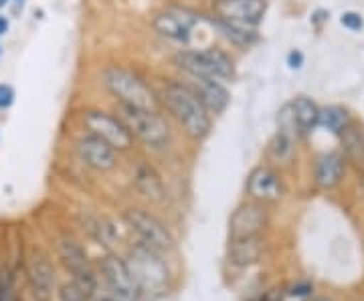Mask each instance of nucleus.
<instances>
[{
    "mask_svg": "<svg viewBox=\"0 0 364 301\" xmlns=\"http://www.w3.org/2000/svg\"><path fill=\"white\" fill-rule=\"evenodd\" d=\"M245 186H247L249 197L261 204L277 202L286 195V186H284L279 172L269 164H261L257 168H253Z\"/></svg>",
    "mask_w": 364,
    "mask_h": 301,
    "instance_id": "nucleus-11",
    "label": "nucleus"
},
{
    "mask_svg": "<svg viewBox=\"0 0 364 301\" xmlns=\"http://www.w3.org/2000/svg\"><path fill=\"white\" fill-rule=\"evenodd\" d=\"M126 265H128L140 293H160L168 288V267L162 261L158 251L140 243L134 249H130Z\"/></svg>",
    "mask_w": 364,
    "mask_h": 301,
    "instance_id": "nucleus-5",
    "label": "nucleus"
},
{
    "mask_svg": "<svg viewBox=\"0 0 364 301\" xmlns=\"http://www.w3.org/2000/svg\"><path fill=\"white\" fill-rule=\"evenodd\" d=\"M261 255H263L261 236L231 239V243H229V261L237 267H249V265L259 261Z\"/></svg>",
    "mask_w": 364,
    "mask_h": 301,
    "instance_id": "nucleus-22",
    "label": "nucleus"
},
{
    "mask_svg": "<svg viewBox=\"0 0 364 301\" xmlns=\"http://www.w3.org/2000/svg\"><path fill=\"white\" fill-rule=\"evenodd\" d=\"M14 102V89L9 83H0V109L11 107Z\"/></svg>",
    "mask_w": 364,
    "mask_h": 301,
    "instance_id": "nucleus-28",
    "label": "nucleus"
},
{
    "mask_svg": "<svg viewBox=\"0 0 364 301\" xmlns=\"http://www.w3.org/2000/svg\"><path fill=\"white\" fill-rule=\"evenodd\" d=\"M196 23H198V16L195 13L184 11V9H168L154 16L152 26L160 37L186 45L193 37V28Z\"/></svg>",
    "mask_w": 364,
    "mask_h": 301,
    "instance_id": "nucleus-13",
    "label": "nucleus"
},
{
    "mask_svg": "<svg viewBox=\"0 0 364 301\" xmlns=\"http://www.w3.org/2000/svg\"><path fill=\"white\" fill-rule=\"evenodd\" d=\"M81 121L85 130L102 138L112 148H116L117 152H128L134 146V136L119 116H112L104 109H85Z\"/></svg>",
    "mask_w": 364,
    "mask_h": 301,
    "instance_id": "nucleus-6",
    "label": "nucleus"
},
{
    "mask_svg": "<svg viewBox=\"0 0 364 301\" xmlns=\"http://www.w3.org/2000/svg\"><path fill=\"white\" fill-rule=\"evenodd\" d=\"M340 152L346 158L348 166L364 172V121L354 118L350 126L338 136Z\"/></svg>",
    "mask_w": 364,
    "mask_h": 301,
    "instance_id": "nucleus-20",
    "label": "nucleus"
},
{
    "mask_svg": "<svg viewBox=\"0 0 364 301\" xmlns=\"http://www.w3.org/2000/svg\"><path fill=\"white\" fill-rule=\"evenodd\" d=\"M269 9V0H213L210 11L215 18L233 25L257 28Z\"/></svg>",
    "mask_w": 364,
    "mask_h": 301,
    "instance_id": "nucleus-8",
    "label": "nucleus"
},
{
    "mask_svg": "<svg viewBox=\"0 0 364 301\" xmlns=\"http://www.w3.org/2000/svg\"><path fill=\"white\" fill-rule=\"evenodd\" d=\"M213 26L221 33L223 39H227L231 45L239 47V49H249L251 45H255L259 35H257V28H249V26L233 25V23H227L221 18H215L213 16Z\"/></svg>",
    "mask_w": 364,
    "mask_h": 301,
    "instance_id": "nucleus-24",
    "label": "nucleus"
},
{
    "mask_svg": "<svg viewBox=\"0 0 364 301\" xmlns=\"http://www.w3.org/2000/svg\"><path fill=\"white\" fill-rule=\"evenodd\" d=\"M200 102L205 104L210 116H221L231 104V92L227 89L225 81L219 79H191Z\"/></svg>",
    "mask_w": 364,
    "mask_h": 301,
    "instance_id": "nucleus-17",
    "label": "nucleus"
},
{
    "mask_svg": "<svg viewBox=\"0 0 364 301\" xmlns=\"http://www.w3.org/2000/svg\"><path fill=\"white\" fill-rule=\"evenodd\" d=\"M174 65L188 79H219L233 81L237 77V67L233 57L223 49H186L174 55Z\"/></svg>",
    "mask_w": 364,
    "mask_h": 301,
    "instance_id": "nucleus-3",
    "label": "nucleus"
},
{
    "mask_svg": "<svg viewBox=\"0 0 364 301\" xmlns=\"http://www.w3.org/2000/svg\"><path fill=\"white\" fill-rule=\"evenodd\" d=\"M126 223L142 241V245L158 253H168L174 249V236L166 229V224L156 219L152 212L144 209H128L124 214Z\"/></svg>",
    "mask_w": 364,
    "mask_h": 301,
    "instance_id": "nucleus-7",
    "label": "nucleus"
},
{
    "mask_svg": "<svg viewBox=\"0 0 364 301\" xmlns=\"http://www.w3.org/2000/svg\"><path fill=\"white\" fill-rule=\"evenodd\" d=\"M348 170V162L342 156L340 150H328L318 154L314 160L312 166V178L314 184L320 190H334L336 186L342 184L344 176Z\"/></svg>",
    "mask_w": 364,
    "mask_h": 301,
    "instance_id": "nucleus-15",
    "label": "nucleus"
},
{
    "mask_svg": "<svg viewBox=\"0 0 364 301\" xmlns=\"http://www.w3.org/2000/svg\"><path fill=\"white\" fill-rule=\"evenodd\" d=\"M102 87L109 93L117 104L140 107V109H158L160 97L156 92L134 71L119 65H107L100 73Z\"/></svg>",
    "mask_w": 364,
    "mask_h": 301,
    "instance_id": "nucleus-2",
    "label": "nucleus"
},
{
    "mask_svg": "<svg viewBox=\"0 0 364 301\" xmlns=\"http://www.w3.org/2000/svg\"><path fill=\"white\" fill-rule=\"evenodd\" d=\"M291 109H294V118H296V126H298L299 138H308L310 133L318 130L320 124V104L306 95L299 93L291 99Z\"/></svg>",
    "mask_w": 364,
    "mask_h": 301,
    "instance_id": "nucleus-21",
    "label": "nucleus"
},
{
    "mask_svg": "<svg viewBox=\"0 0 364 301\" xmlns=\"http://www.w3.org/2000/svg\"><path fill=\"white\" fill-rule=\"evenodd\" d=\"M306 301H330L328 297H310V300H306Z\"/></svg>",
    "mask_w": 364,
    "mask_h": 301,
    "instance_id": "nucleus-31",
    "label": "nucleus"
},
{
    "mask_svg": "<svg viewBox=\"0 0 364 301\" xmlns=\"http://www.w3.org/2000/svg\"><path fill=\"white\" fill-rule=\"evenodd\" d=\"M160 104L166 107L181 130L195 142L207 140L213 130V116L208 114L205 104L200 102L196 89L191 83L166 81L160 92Z\"/></svg>",
    "mask_w": 364,
    "mask_h": 301,
    "instance_id": "nucleus-1",
    "label": "nucleus"
},
{
    "mask_svg": "<svg viewBox=\"0 0 364 301\" xmlns=\"http://www.w3.org/2000/svg\"><path fill=\"white\" fill-rule=\"evenodd\" d=\"M117 116L128 126L132 136L152 150L168 148L172 142V130L166 118L158 109H140L117 104Z\"/></svg>",
    "mask_w": 364,
    "mask_h": 301,
    "instance_id": "nucleus-4",
    "label": "nucleus"
},
{
    "mask_svg": "<svg viewBox=\"0 0 364 301\" xmlns=\"http://www.w3.org/2000/svg\"><path fill=\"white\" fill-rule=\"evenodd\" d=\"M16 2H21V4H23V2H25V0H16Z\"/></svg>",
    "mask_w": 364,
    "mask_h": 301,
    "instance_id": "nucleus-34",
    "label": "nucleus"
},
{
    "mask_svg": "<svg viewBox=\"0 0 364 301\" xmlns=\"http://www.w3.org/2000/svg\"><path fill=\"white\" fill-rule=\"evenodd\" d=\"M340 25L350 33H360L364 28V16L356 11H344L340 14Z\"/></svg>",
    "mask_w": 364,
    "mask_h": 301,
    "instance_id": "nucleus-25",
    "label": "nucleus"
},
{
    "mask_svg": "<svg viewBox=\"0 0 364 301\" xmlns=\"http://www.w3.org/2000/svg\"><path fill=\"white\" fill-rule=\"evenodd\" d=\"M132 184L138 190V195L150 202H162L166 197V188L156 172L154 166H150L148 162L140 160L134 168H132Z\"/></svg>",
    "mask_w": 364,
    "mask_h": 301,
    "instance_id": "nucleus-18",
    "label": "nucleus"
},
{
    "mask_svg": "<svg viewBox=\"0 0 364 301\" xmlns=\"http://www.w3.org/2000/svg\"><path fill=\"white\" fill-rule=\"evenodd\" d=\"M6 2H9V0H0V6H4Z\"/></svg>",
    "mask_w": 364,
    "mask_h": 301,
    "instance_id": "nucleus-33",
    "label": "nucleus"
},
{
    "mask_svg": "<svg viewBox=\"0 0 364 301\" xmlns=\"http://www.w3.org/2000/svg\"><path fill=\"white\" fill-rule=\"evenodd\" d=\"M59 301H87V297H85V293L71 281V283H67V285L61 288V291H59Z\"/></svg>",
    "mask_w": 364,
    "mask_h": 301,
    "instance_id": "nucleus-26",
    "label": "nucleus"
},
{
    "mask_svg": "<svg viewBox=\"0 0 364 301\" xmlns=\"http://www.w3.org/2000/svg\"><path fill=\"white\" fill-rule=\"evenodd\" d=\"M57 253L67 271L73 275V283L87 295L91 289L97 285L100 275L91 269L85 251L81 249L73 239H61L57 243Z\"/></svg>",
    "mask_w": 364,
    "mask_h": 301,
    "instance_id": "nucleus-9",
    "label": "nucleus"
},
{
    "mask_svg": "<svg viewBox=\"0 0 364 301\" xmlns=\"http://www.w3.org/2000/svg\"><path fill=\"white\" fill-rule=\"evenodd\" d=\"M79 160L95 172H109L117 166V150L104 142L102 138L93 136V133H85L81 136L75 144Z\"/></svg>",
    "mask_w": 364,
    "mask_h": 301,
    "instance_id": "nucleus-14",
    "label": "nucleus"
},
{
    "mask_svg": "<svg viewBox=\"0 0 364 301\" xmlns=\"http://www.w3.org/2000/svg\"><path fill=\"white\" fill-rule=\"evenodd\" d=\"M102 279L116 301H136L140 295L126 259H119L116 255H107L102 261Z\"/></svg>",
    "mask_w": 364,
    "mask_h": 301,
    "instance_id": "nucleus-10",
    "label": "nucleus"
},
{
    "mask_svg": "<svg viewBox=\"0 0 364 301\" xmlns=\"http://www.w3.org/2000/svg\"><path fill=\"white\" fill-rule=\"evenodd\" d=\"M6 31H9V18L0 14V37L6 35Z\"/></svg>",
    "mask_w": 364,
    "mask_h": 301,
    "instance_id": "nucleus-30",
    "label": "nucleus"
},
{
    "mask_svg": "<svg viewBox=\"0 0 364 301\" xmlns=\"http://www.w3.org/2000/svg\"><path fill=\"white\" fill-rule=\"evenodd\" d=\"M299 133L296 130L277 128L273 138L267 144V160L272 162L273 168H286L294 162L296 150H298Z\"/></svg>",
    "mask_w": 364,
    "mask_h": 301,
    "instance_id": "nucleus-19",
    "label": "nucleus"
},
{
    "mask_svg": "<svg viewBox=\"0 0 364 301\" xmlns=\"http://www.w3.org/2000/svg\"><path fill=\"white\" fill-rule=\"evenodd\" d=\"M286 63L291 71H299L301 67L306 65V55L299 51V49H291L286 55Z\"/></svg>",
    "mask_w": 364,
    "mask_h": 301,
    "instance_id": "nucleus-27",
    "label": "nucleus"
},
{
    "mask_svg": "<svg viewBox=\"0 0 364 301\" xmlns=\"http://www.w3.org/2000/svg\"><path fill=\"white\" fill-rule=\"evenodd\" d=\"M354 114H352L350 107L342 104H328V105H320V124L318 128L322 130L330 131L332 136L338 138L342 131L346 130L354 121Z\"/></svg>",
    "mask_w": 364,
    "mask_h": 301,
    "instance_id": "nucleus-23",
    "label": "nucleus"
},
{
    "mask_svg": "<svg viewBox=\"0 0 364 301\" xmlns=\"http://www.w3.org/2000/svg\"><path fill=\"white\" fill-rule=\"evenodd\" d=\"M360 188H363L364 192V172H360Z\"/></svg>",
    "mask_w": 364,
    "mask_h": 301,
    "instance_id": "nucleus-32",
    "label": "nucleus"
},
{
    "mask_svg": "<svg viewBox=\"0 0 364 301\" xmlns=\"http://www.w3.org/2000/svg\"><path fill=\"white\" fill-rule=\"evenodd\" d=\"M269 223V212L261 202H245L237 207L231 219H229V235L231 239H247V236H259Z\"/></svg>",
    "mask_w": 364,
    "mask_h": 301,
    "instance_id": "nucleus-12",
    "label": "nucleus"
},
{
    "mask_svg": "<svg viewBox=\"0 0 364 301\" xmlns=\"http://www.w3.org/2000/svg\"><path fill=\"white\" fill-rule=\"evenodd\" d=\"M26 281L35 300L49 301L55 289V267L45 253H35L26 263Z\"/></svg>",
    "mask_w": 364,
    "mask_h": 301,
    "instance_id": "nucleus-16",
    "label": "nucleus"
},
{
    "mask_svg": "<svg viewBox=\"0 0 364 301\" xmlns=\"http://www.w3.org/2000/svg\"><path fill=\"white\" fill-rule=\"evenodd\" d=\"M328 18H330V13H328V11H316L312 16V23L316 26H322Z\"/></svg>",
    "mask_w": 364,
    "mask_h": 301,
    "instance_id": "nucleus-29",
    "label": "nucleus"
}]
</instances>
